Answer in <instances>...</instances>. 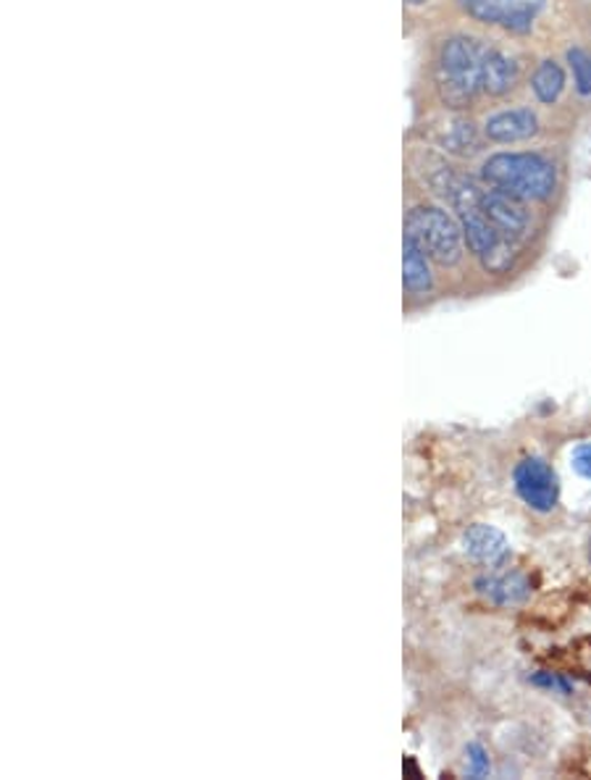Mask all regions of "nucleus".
<instances>
[{
	"label": "nucleus",
	"instance_id": "obj_1",
	"mask_svg": "<svg viewBox=\"0 0 591 780\" xmlns=\"http://www.w3.org/2000/svg\"><path fill=\"white\" fill-rule=\"evenodd\" d=\"M413 82L415 113H484L492 108V69L502 38L444 21L423 29Z\"/></svg>",
	"mask_w": 591,
	"mask_h": 780
},
{
	"label": "nucleus",
	"instance_id": "obj_2",
	"mask_svg": "<svg viewBox=\"0 0 591 780\" xmlns=\"http://www.w3.org/2000/svg\"><path fill=\"white\" fill-rule=\"evenodd\" d=\"M473 173L481 184L529 208L552 202L562 187V166L544 148L494 150L481 156Z\"/></svg>",
	"mask_w": 591,
	"mask_h": 780
},
{
	"label": "nucleus",
	"instance_id": "obj_3",
	"mask_svg": "<svg viewBox=\"0 0 591 780\" xmlns=\"http://www.w3.org/2000/svg\"><path fill=\"white\" fill-rule=\"evenodd\" d=\"M405 237L421 244L431 263L442 266V269H458L468 252L460 221L439 200H418L408 208Z\"/></svg>",
	"mask_w": 591,
	"mask_h": 780
},
{
	"label": "nucleus",
	"instance_id": "obj_4",
	"mask_svg": "<svg viewBox=\"0 0 591 780\" xmlns=\"http://www.w3.org/2000/svg\"><path fill=\"white\" fill-rule=\"evenodd\" d=\"M481 132H484L487 144L497 148H518V144L539 140L547 132L544 111L533 106L531 100H508V103L487 108L479 113Z\"/></svg>",
	"mask_w": 591,
	"mask_h": 780
},
{
	"label": "nucleus",
	"instance_id": "obj_5",
	"mask_svg": "<svg viewBox=\"0 0 591 780\" xmlns=\"http://www.w3.org/2000/svg\"><path fill=\"white\" fill-rule=\"evenodd\" d=\"M552 38H560L558 53L568 69L575 103L591 106V24L562 21Z\"/></svg>",
	"mask_w": 591,
	"mask_h": 780
},
{
	"label": "nucleus",
	"instance_id": "obj_6",
	"mask_svg": "<svg viewBox=\"0 0 591 780\" xmlns=\"http://www.w3.org/2000/svg\"><path fill=\"white\" fill-rule=\"evenodd\" d=\"M515 491L533 512H552L560 502V479L542 458H523L513 471Z\"/></svg>",
	"mask_w": 591,
	"mask_h": 780
},
{
	"label": "nucleus",
	"instance_id": "obj_7",
	"mask_svg": "<svg viewBox=\"0 0 591 780\" xmlns=\"http://www.w3.org/2000/svg\"><path fill=\"white\" fill-rule=\"evenodd\" d=\"M523 90L529 92L531 103L542 108V111H560L568 90H571V79H568V69L558 50L533 58Z\"/></svg>",
	"mask_w": 591,
	"mask_h": 780
},
{
	"label": "nucleus",
	"instance_id": "obj_8",
	"mask_svg": "<svg viewBox=\"0 0 591 780\" xmlns=\"http://www.w3.org/2000/svg\"><path fill=\"white\" fill-rule=\"evenodd\" d=\"M463 549L468 558L487 568H500L510 558V541L487 523H475L463 533Z\"/></svg>",
	"mask_w": 591,
	"mask_h": 780
},
{
	"label": "nucleus",
	"instance_id": "obj_9",
	"mask_svg": "<svg viewBox=\"0 0 591 780\" xmlns=\"http://www.w3.org/2000/svg\"><path fill=\"white\" fill-rule=\"evenodd\" d=\"M475 589H479V594H484L489 602L497 607H518L529 602L531 578L521 573V570L500 573V576H484L475 581Z\"/></svg>",
	"mask_w": 591,
	"mask_h": 780
},
{
	"label": "nucleus",
	"instance_id": "obj_10",
	"mask_svg": "<svg viewBox=\"0 0 591 780\" xmlns=\"http://www.w3.org/2000/svg\"><path fill=\"white\" fill-rule=\"evenodd\" d=\"M402 284L410 298H427L434 289V273H431V260L421 244L405 237L402 240Z\"/></svg>",
	"mask_w": 591,
	"mask_h": 780
},
{
	"label": "nucleus",
	"instance_id": "obj_11",
	"mask_svg": "<svg viewBox=\"0 0 591 780\" xmlns=\"http://www.w3.org/2000/svg\"><path fill=\"white\" fill-rule=\"evenodd\" d=\"M531 683L539 686V689L562 693V697H571L573 693V683L562 673H550V670H542V673L531 676Z\"/></svg>",
	"mask_w": 591,
	"mask_h": 780
},
{
	"label": "nucleus",
	"instance_id": "obj_12",
	"mask_svg": "<svg viewBox=\"0 0 591 780\" xmlns=\"http://www.w3.org/2000/svg\"><path fill=\"white\" fill-rule=\"evenodd\" d=\"M489 770H492V764H489V757L484 747H479V743H471L468 747V776L471 778H484L489 776Z\"/></svg>",
	"mask_w": 591,
	"mask_h": 780
},
{
	"label": "nucleus",
	"instance_id": "obj_13",
	"mask_svg": "<svg viewBox=\"0 0 591 780\" xmlns=\"http://www.w3.org/2000/svg\"><path fill=\"white\" fill-rule=\"evenodd\" d=\"M571 466H573V471L581 476V479L591 481V442H581L579 447H573Z\"/></svg>",
	"mask_w": 591,
	"mask_h": 780
},
{
	"label": "nucleus",
	"instance_id": "obj_14",
	"mask_svg": "<svg viewBox=\"0 0 591 780\" xmlns=\"http://www.w3.org/2000/svg\"><path fill=\"white\" fill-rule=\"evenodd\" d=\"M589 562H591V541H589Z\"/></svg>",
	"mask_w": 591,
	"mask_h": 780
}]
</instances>
